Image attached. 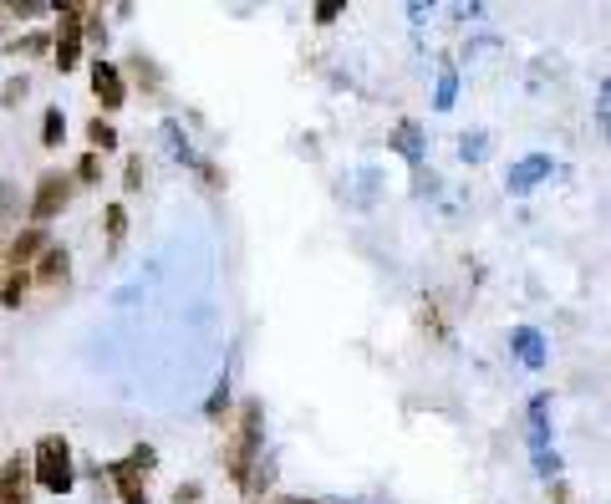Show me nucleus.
<instances>
[{"label": "nucleus", "mask_w": 611, "mask_h": 504, "mask_svg": "<svg viewBox=\"0 0 611 504\" xmlns=\"http://www.w3.org/2000/svg\"><path fill=\"white\" fill-rule=\"evenodd\" d=\"M72 178L67 174H46L42 184H36V199H31V220L46 224V220H57L61 209H67V199H72Z\"/></svg>", "instance_id": "obj_4"}, {"label": "nucleus", "mask_w": 611, "mask_h": 504, "mask_svg": "<svg viewBox=\"0 0 611 504\" xmlns=\"http://www.w3.org/2000/svg\"><path fill=\"white\" fill-rule=\"evenodd\" d=\"M266 454V433H260V402L245 398L239 402V413H235V433L224 438L220 448V464H224V474L235 479V484H245V474H250V464Z\"/></svg>", "instance_id": "obj_1"}, {"label": "nucleus", "mask_w": 611, "mask_h": 504, "mask_svg": "<svg viewBox=\"0 0 611 504\" xmlns=\"http://www.w3.org/2000/svg\"><path fill=\"white\" fill-rule=\"evenodd\" d=\"M0 504H31V464L5 459L0 469Z\"/></svg>", "instance_id": "obj_8"}, {"label": "nucleus", "mask_w": 611, "mask_h": 504, "mask_svg": "<svg viewBox=\"0 0 611 504\" xmlns=\"http://www.w3.org/2000/svg\"><path fill=\"white\" fill-rule=\"evenodd\" d=\"M515 347H520V356H525V362H540V341L530 337V331H520V337H515Z\"/></svg>", "instance_id": "obj_16"}, {"label": "nucleus", "mask_w": 611, "mask_h": 504, "mask_svg": "<svg viewBox=\"0 0 611 504\" xmlns=\"http://www.w3.org/2000/svg\"><path fill=\"white\" fill-rule=\"evenodd\" d=\"M31 479L42 484L46 494H72L77 484V469H72V444L61 433H46L36 454H31Z\"/></svg>", "instance_id": "obj_2"}, {"label": "nucleus", "mask_w": 611, "mask_h": 504, "mask_svg": "<svg viewBox=\"0 0 611 504\" xmlns=\"http://www.w3.org/2000/svg\"><path fill=\"white\" fill-rule=\"evenodd\" d=\"M11 199H15V189L11 184H0V220H5V204H11Z\"/></svg>", "instance_id": "obj_21"}, {"label": "nucleus", "mask_w": 611, "mask_h": 504, "mask_svg": "<svg viewBox=\"0 0 611 504\" xmlns=\"http://www.w3.org/2000/svg\"><path fill=\"white\" fill-rule=\"evenodd\" d=\"M199 494H204V490H199V484H179V494H174V504H199Z\"/></svg>", "instance_id": "obj_20"}, {"label": "nucleus", "mask_w": 611, "mask_h": 504, "mask_svg": "<svg viewBox=\"0 0 611 504\" xmlns=\"http://www.w3.org/2000/svg\"><path fill=\"white\" fill-rule=\"evenodd\" d=\"M545 168H551L545 159H530V164H520V174H515V189H525V184H530V178H540Z\"/></svg>", "instance_id": "obj_15"}, {"label": "nucleus", "mask_w": 611, "mask_h": 504, "mask_svg": "<svg viewBox=\"0 0 611 504\" xmlns=\"http://www.w3.org/2000/svg\"><path fill=\"white\" fill-rule=\"evenodd\" d=\"M46 46H51L46 36H26V42H15V51H26V57H42Z\"/></svg>", "instance_id": "obj_18"}, {"label": "nucleus", "mask_w": 611, "mask_h": 504, "mask_svg": "<svg viewBox=\"0 0 611 504\" xmlns=\"http://www.w3.org/2000/svg\"><path fill=\"white\" fill-rule=\"evenodd\" d=\"M67 276H72V260H67V245H46L42 260H36V276L31 281L46 285V291H57V285H67Z\"/></svg>", "instance_id": "obj_7"}, {"label": "nucleus", "mask_w": 611, "mask_h": 504, "mask_svg": "<svg viewBox=\"0 0 611 504\" xmlns=\"http://www.w3.org/2000/svg\"><path fill=\"white\" fill-rule=\"evenodd\" d=\"M153 464H158V454H153L149 444H138L128 459L107 464V479H113V490H118L122 504H149V474Z\"/></svg>", "instance_id": "obj_3"}, {"label": "nucleus", "mask_w": 611, "mask_h": 504, "mask_svg": "<svg viewBox=\"0 0 611 504\" xmlns=\"http://www.w3.org/2000/svg\"><path fill=\"white\" fill-rule=\"evenodd\" d=\"M92 97L103 103V113H118L122 97H128V87H122V72L113 67V61H92Z\"/></svg>", "instance_id": "obj_6"}, {"label": "nucleus", "mask_w": 611, "mask_h": 504, "mask_svg": "<svg viewBox=\"0 0 611 504\" xmlns=\"http://www.w3.org/2000/svg\"><path fill=\"white\" fill-rule=\"evenodd\" d=\"M87 138H92V149H103V153L118 149V128H113V122H107L103 113H97V118L87 122Z\"/></svg>", "instance_id": "obj_10"}, {"label": "nucleus", "mask_w": 611, "mask_h": 504, "mask_svg": "<svg viewBox=\"0 0 611 504\" xmlns=\"http://www.w3.org/2000/svg\"><path fill=\"white\" fill-rule=\"evenodd\" d=\"M122 239H128V209H122V204H107V245L118 250Z\"/></svg>", "instance_id": "obj_13"}, {"label": "nucleus", "mask_w": 611, "mask_h": 504, "mask_svg": "<svg viewBox=\"0 0 611 504\" xmlns=\"http://www.w3.org/2000/svg\"><path fill=\"white\" fill-rule=\"evenodd\" d=\"M275 504H312V500H275Z\"/></svg>", "instance_id": "obj_22"}, {"label": "nucleus", "mask_w": 611, "mask_h": 504, "mask_svg": "<svg viewBox=\"0 0 611 504\" xmlns=\"http://www.w3.org/2000/svg\"><path fill=\"white\" fill-rule=\"evenodd\" d=\"M0 260H5V255H0Z\"/></svg>", "instance_id": "obj_23"}, {"label": "nucleus", "mask_w": 611, "mask_h": 504, "mask_svg": "<svg viewBox=\"0 0 611 504\" xmlns=\"http://www.w3.org/2000/svg\"><path fill=\"white\" fill-rule=\"evenodd\" d=\"M82 11L87 5H61V26H57V67L61 72H72L77 61H82Z\"/></svg>", "instance_id": "obj_5"}, {"label": "nucleus", "mask_w": 611, "mask_h": 504, "mask_svg": "<svg viewBox=\"0 0 611 504\" xmlns=\"http://www.w3.org/2000/svg\"><path fill=\"white\" fill-rule=\"evenodd\" d=\"M224 408H230V383L214 387V398L204 402V418H224Z\"/></svg>", "instance_id": "obj_14"}, {"label": "nucleus", "mask_w": 611, "mask_h": 504, "mask_svg": "<svg viewBox=\"0 0 611 504\" xmlns=\"http://www.w3.org/2000/svg\"><path fill=\"white\" fill-rule=\"evenodd\" d=\"M97 174H103V168H97V153H87V159L77 164V178H87V184H92V178H97Z\"/></svg>", "instance_id": "obj_19"}, {"label": "nucleus", "mask_w": 611, "mask_h": 504, "mask_svg": "<svg viewBox=\"0 0 611 504\" xmlns=\"http://www.w3.org/2000/svg\"><path fill=\"white\" fill-rule=\"evenodd\" d=\"M46 245H51V239H46V230L42 224H31V230H21V235L11 239V250H5V260H11V270H26L31 260H42V250Z\"/></svg>", "instance_id": "obj_9"}, {"label": "nucleus", "mask_w": 611, "mask_h": 504, "mask_svg": "<svg viewBox=\"0 0 611 504\" xmlns=\"http://www.w3.org/2000/svg\"><path fill=\"white\" fill-rule=\"evenodd\" d=\"M122 184H128V189H143V159H128V174H122Z\"/></svg>", "instance_id": "obj_17"}, {"label": "nucleus", "mask_w": 611, "mask_h": 504, "mask_svg": "<svg viewBox=\"0 0 611 504\" xmlns=\"http://www.w3.org/2000/svg\"><path fill=\"white\" fill-rule=\"evenodd\" d=\"M26 291H31V270H11V276H5V285H0V301H5V306H21V301H26Z\"/></svg>", "instance_id": "obj_11"}, {"label": "nucleus", "mask_w": 611, "mask_h": 504, "mask_svg": "<svg viewBox=\"0 0 611 504\" xmlns=\"http://www.w3.org/2000/svg\"><path fill=\"white\" fill-rule=\"evenodd\" d=\"M61 138H67V118H61V107H46V118H42V143H46V149H57Z\"/></svg>", "instance_id": "obj_12"}]
</instances>
